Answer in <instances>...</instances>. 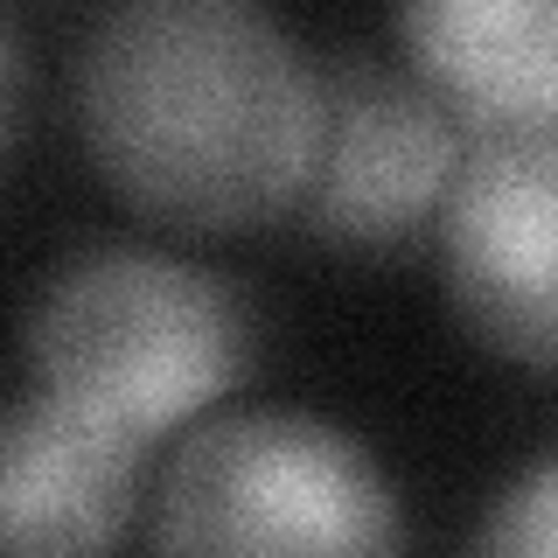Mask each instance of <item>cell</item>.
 <instances>
[{
    "mask_svg": "<svg viewBox=\"0 0 558 558\" xmlns=\"http://www.w3.org/2000/svg\"><path fill=\"white\" fill-rule=\"evenodd\" d=\"M77 126L140 217L258 231L307 203L328 147V84L244 0H133L84 43Z\"/></svg>",
    "mask_w": 558,
    "mask_h": 558,
    "instance_id": "cell-1",
    "label": "cell"
},
{
    "mask_svg": "<svg viewBox=\"0 0 558 558\" xmlns=\"http://www.w3.org/2000/svg\"><path fill=\"white\" fill-rule=\"evenodd\" d=\"M252 322L217 272L161 252H92L28 314L35 391L112 418L133 440L189 426L244 377Z\"/></svg>",
    "mask_w": 558,
    "mask_h": 558,
    "instance_id": "cell-2",
    "label": "cell"
},
{
    "mask_svg": "<svg viewBox=\"0 0 558 558\" xmlns=\"http://www.w3.org/2000/svg\"><path fill=\"white\" fill-rule=\"evenodd\" d=\"M154 558H405V510L356 433L314 412H223L174 453Z\"/></svg>",
    "mask_w": 558,
    "mask_h": 558,
    "instance_id": "cell-3",
    "label": "cell"
},
{
    "mask_svg": "<svg viewBox=\"0 0 558 558\" xmlns=\"http://www.w3.org/2000/svg\"><path fill=\"white\" fill-rule=\"evenodd\" d=\"M440 252L468 336L523 371H558V133L468 147Z\"/></svg>",
    "mask_w": 558,
    "mask_h": 558,
    "instance_id": "cell-4",
    "label": "cell"
},
{
    "mask_svg": "<svg viewBox=\"0 0 558 558\" xmlns=\"http://www.w3.org/2000/svg\"><path fill=\"white\" fill-rule=\"evenodd\" d=\"M461 168V119L426 84L342 70L328 92V147L307 189L314 231L336 244H391L453 196Z\"/></svg>",
    "mask_w": 558,
    "mask_h": 558,
    "instance_id": "cell-5",
    "label": "cell"
},
{
    "mask_svg": "<svg viewBox=\"0 0 558 558\" xmlns=\"http://www.w3.org/2000/svg\"><path fill=\"white\" fill-rule=\"evenodd\" d=\"M147 440L49 391L14 398L0 433V545L8 558H112L140 502Z\"/></svg>",
    "mask_w": 558,
    "mask_h": 558,
    "instance_id": "cell-6",
    "label": "cell"
},
{
    "mask_svg": "<svg viewBox=\"0 0 558 558\" xmlns=\"http://www.w3.org/2000/svg\"><path fill=\"white\" fill-rule=\"evenodd\" d=\"M398 35L475 140L558 133V0H433L398 14Z\"/></svg>",
    "mask_w": 558,
    "mask_h": 558,
    "instance_id": "cell-7",
    "label": "cell"
},
{
    "mask_svg": "<svg viewBox=\"0 0 558 558\" xmlns=\"http://www.w3.org/2000/svg\"><path fill=\"white\" fill-rule=\"evenodd\" d=\"M468 558H558V453L531 461L482 510Z\"/></svg>",
    "mask_w": 558,
    "mask_h": 558,
    "instance_id": "cell-8",
    "label": "cell"
}]
</instances>
